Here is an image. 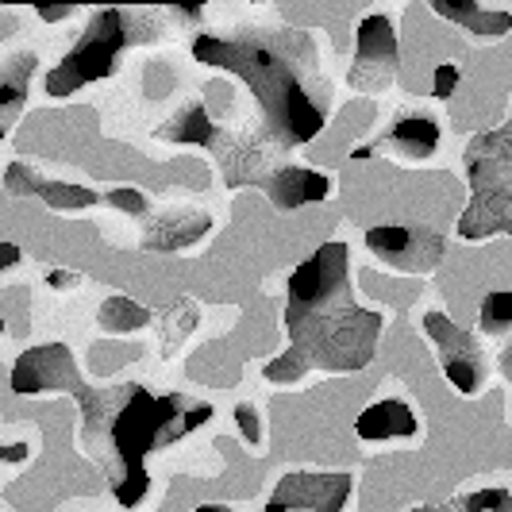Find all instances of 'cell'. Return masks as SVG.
Listing matches in <instances>:
<instances>
[{
	"label": "cell",
	"mask_w": 512,
	"mask_h": 512,
	"mask_svg": "<svg viewBox=\"0 0 512 512\" xmlns=\"http://www.w3.org/2000/svg\"><path fill=\"white\" fill-rule=\"evenodd\" d=\"M12 389L16 393H39V389H74L81 397V409H93L101 393H89L77 382V366L70 347L62 343H47V347H35L24 351L16 370H12Z\"/></svg>",
	"instance_id": "cell-9"
},
{
	"label": "cell",
	"mask_w": 512,
	"mask_h": 512,
	"mask_svg": "<svg viewBox=\"0 0 512 512\" xmlns=\"http://www.w3.org/2000/svg\"><path fill=\"white\" fill-rule=\"evenodd\" d=\"M189 405H193V397H181V393L154 397L143 385H128V397L120 401V409L112 412V424H108V439H112V451H116L112 493L124 509H135L147 497L151 474H147L143 459L151 451L166 447L170 428L178 424V416Z\"/></svg>",
	"instance_id": "cell-3"
},
{
	"label": "cell",
	"mask_w": 512,
	"mask_h": 512,
	"mask_svg": "<svg viewBox=\"0 0 512 512\" xmlns=\"http://www.w3.org/2000/svg\"><path fill=\"white\" fill-rule=\"evenodd\" d=\"M351 501V474H285L270 493V505L282 512H343Z\"/></svg>",
	"instance_id": "cell-11"
},
{
	"label": "cell",
	"mask_w": 512,
	"mask_h": 512,
	"mask_svg": "<svg viewBox=\"0 0 512 512\" xmlns=\"http://www.w3.org/2000/svg\"><path fill=\"white\" fill-rule=\"evenodd\" d=\"M266 193L278 208L293 212V208H305L312 201H324L328 197V178L316 174V170H301V166H282L274 178L266 181Z\"/></svg>",
	"instance_id": "cell-14"
},
{
	"label": "cell",
	"mask_w": 512,
	"mask_h": 512,
	"mask_svg": "<svg viewBox=\"0 0 512 512\" xmlns=\"http://www.w3.org/2000/svg\"><path fill=\"white\" fill-rule=\"evenodd\" d=\"M193 58L212 70L235 74L255 97L262 128L285 151L316 139L324 128V108L312 85L320 89V66L312 39L297 31H251V35H197Z\"/></svg>",
	"instance_id": "cell-1"
},
{
	"label": "cell",
	"mask_w": 512,
	"mask_h": 512,
	"mask_svg": "<svg viewBox=\"0 0 512 512\" xmlns=\"http://www.w3.org/2000/svg\"><path fill=\"white\" fill-rule=\"evenodd\" d=\"M39 16H43V20H70V16H74V8H39Z\"/></svg>",
	"instance_id": "cell-30"
},
{
	"label": "cell",
	"mask_w": 512,
	"mask_h": 512,
	"mask_svg": "<svg viewBox=\"0 0 512 512\" xmlns=\"http://www.w3.org/2000/svg\"><path fill=\"white\" fill-rule=\"evenodd\" d=\"M412 512H466V505H462V497H451V501H443V505H420V509Z\"/></svg>",
	"instance_id": "cell-29"
},
{
	"label": "cell",
	"mask_w": 512,
	"mask_h": 512,
	"mask_svg": "<svg viewBox=\"0 0 512 512\" xmlns=\"http://www.w3.org/2000/svg\"><path fill=\"white\" fill-rule=\"evenodd\" d=\"M397 66H401V43L389 16H362L347 85L355 93H385L397 81Z\"/></svg>",
	"instance_id": "cell-7"
},
{
	"label": "cell",
	"mask_w": 512,
	"mask_h": 512,
	"mask_svg": "<svg viewBox=\"0 0 512 512\" xmlns=\"http://www.w3.org/2000/svg\"><path fill=\"white\" fill-rule=\"evenodd\" d=\"M459 81H462L459 66H455V62H443V66H436V74H432V93H436L439 101H447Z\"/></svg>",
	"instance_id": "cell-26"
},
{
	"label": "cell",
	"mask_w": 512,
	"mask_h": 512,
	"mask_svg": "<svg viewBox=\"0 0 512 512\" xmlns=\"http://www.w3.org/2000/svg\"><path fill=\"white\" fill-rule=\"evenodd\" d=\"M478 324H482V332L497 335V339L512 335V293H489L478 308Z\"/></svg>",
	"instance_id": "cell-21"
},
{
	"label": "cell",
	"mask_w": 512,
	"mask_h": 512,
	"mask_svg": "<svg viewBox=\"0 0 512 512\" xmlns=\"http://www.w3.org/2000/svg\"><path fill=\"white\" fill-rule=\"evenodd\" d=\"M205 147L216 154V162L224 170V181H228L231 189H239V185H262L266 189V181L282 170L278 162H282L285 147L266 128L228 131L216 124Z\"/></svg>",
	"instance_id": "cell-6"
},
{
	"label": "cell",
	"mask_w": 512,
	"mask_h": 512,
	"mask_svg": "<svg viewBox=\"0 0 512 512\" xmlns=\"http://www.w3.org/2000/svg\"><path fill=\"white\" fill-rule=\"evenodd\" d=\"M77 282H81V278L70 274V270H51V274H47V285H51V289H74Z\"/></svg>",
	"instance_id": "cell-28"
},
{
	"label": "cell",
	"mask_w": 512,
	"mask_h": 512,
	"mask_svg": "<svg viewBox=\"0 0 512 512\" xmlns=\"http://www.w3.org/2000/svg\"><path fill=\"white\" fill-rule=\"evenodd\" d=\"M424 332L432 339L439 355V366L447 374V382L459 393H478L486 382V351L470 332H462L455 320H447L443 312H428L424 316Z\"/></svg>",
	"instance_id": "cell-8"
},
{
	"label": "cell",
	"mask_w": 512,
	"mask_h": 512,
	"mask_svg": "<svg viewBox=\"0 0 512 512\" xmlns=\"http://www.w3.org/2000/svg\"><path fill=\"white\" fill-rule=\"evenodd\" d=\"M197 512H231V509H224V505H201Z\"/></svg>",
	"instance_id": "cell-33"
},
{
	"label": "cell",
	"mask_w": 512,
	"mask_h": 512,
	"mask_svg": "<svg viewBox=\"0 0 512 512\" xmlns=\"http://www.w3.org/2000/svg\"><path fill=\"white\" fill-rule=\"evenodd\" d=\"M366 247L382 258V262L405 270V274H428V270H436L439 262H443V251H447V243H443L439 231L397 228V224L370 228L366 231Z\"/></svg>",
	"instance_id": "cell-10"
},
{
	"label": "cell",
	"mask_w": 512,
	"mask_h": 512,
	"mask_svg": "<svg viewBox=\"0 0 512 512\" xmlns=\"http://www.w3.org/2000/svg\"><path fill=\"white\" fill-rule=\"evenodd\" d=\"M470 205L462 208L459 231L466 239L512 235V116L505 128L482 131L466 147Z\"/></svg>",
	"instance_id": "cell-4"
},
{
	"label": "cell",
	"mask_w": 512,
	"mask_h": 512,
	"mask_svg": "<svg viewBox=\"0 0 512 512\" xmlns=\"http://www.w3.org/2000/svg\"><path fill=\"white\" fill-rule=\"evenodd\" d=\"M466 512H512V493L509 489H478L462 497Z\"/></svg>",
	"instance_id": "cell-24"
},
{
	"label": "cell",
	"mask_w": 512,
	"mask_h": 512,
	"mask_svg": "<svg viewBox=\"0 0 512 512\" xmlns=\"http://www.w3.org/2000/svg\"><path fill=\"white\" fill-rule=\"evenodd\" d=\"M108 205L128 212V216H147V212H151L147 197H143L139 189H128V185H124V189H112V193H108Z\"/></svg>",
	"instance_id": "cell-25"
},
{
	"label": "cell",
	"mask_w": 512,
	"mask_h": 512,
	"mask_svg": "<svg viewBox=\"0 0 512 512\" xmlns=\"http://www.w3.org/2000/svg\"><path fill=\"white\" fill-rule=\"evenodd\" d=\"M262 512H282V509H274V505H266V509H262Z\"/></svg>",
	"instance_id": "cell-34"
},
{
	"label": "cell",
	"mask_w": 512,
	"mask_h": 512,
	"mask_svg": "<svg viewBox=\"0 0 512 512\" xmlns=\"http://www.w3.org/2000/svg\"><path fill=\"white\" fill-rule=\"evenodd\" d=\"M97 324L112 335L135 332V328H147L151 324V312L143 305H135L131 297H108L101 305V312H97Z\"/></svg>",
	"instance_id": "cell-19"
},
{
	"label": "cell",
	"mask_w": 512,
	"mask_h": 512,
	"mask_svg": "<svg viewBox=\"0 0 512 512\" xmlns=\"http://www.w3.org/2000/svg\"><path fill=\"white\" fill-rule=\"evenodd\" d=\"M382 143L393 147L401 158H409V162H424V158H432L439 147V124L432 116H420V112L397 116V124L389 128V135H385Z\"/></svg>",
	"instance_id": "cell-15"
},
{
	"label": "cell",
	"mask_w": 512,
	"mask_h": 512,
	"mask_svg": "<svg viewBox=\"0 0 512 512\" xmlns=\"http://www.w3.org/2000/svg\"><path fill=\"white\" fill-rule=\"evenodd\" d=\"M285 332L289 347L301 351L312 370L351 374L374 359L382 316L355 301L347 243H324L293 270L285 297Z\"/></svg>",
	"instance_id": "cell-2"
},
{
	"label": "cell",
	"mask_w": 512,
	"mask_h": 512,
	"mask_svg": "<svg viewBox=\"0 0 512 512\" xmlns=\"http://www.w3.org/2000/svg\"><path fill=\"white\" fill-rule=\"evenodd\" d=\"M4 266H8V270L16 266V247H8V251H4Z\"/></svg>",
	"instance_id": "cell-32"
},
{
	"label": "cell",
	"mask_w": 512,
	"mask_h": 512,
	"mask_svg": "<svg viewBox=\"0 0 512 512\" xmlns=\"http://www.w3.org/2000/svg\"><path fill=\"white\" fill-rule=\"evenodd\" d=\"M235 424L239 432L251 439V443H262V428H258V412L251 405H235Z\"/></svg>",
	"instance_id": "cell-27"
},
{
	"label": "cell",
	"mask_w": 512,
	"mask_h": 512,
	"mask_svg": "<svg viewBox=\"0 0 512 512\" xmlns=\"http://www.w3.org/2000/svg\"><path fill=\"white\" fill-rule=\"evenodd\" d=\"M35 54H16L4 74H0V120H4V131H12L20 108H24V93H27V81L35 74Z\"/></svg>",
	"instance_id": "cell-17"
},
{
	"label": "cell",
	"mask_w": 512,
	"mask_h": 512,
	"mask_svg": "<svg viewBox=\"0 0 512 512\" xmlns=\"http://www.w3.org/2000/svg\"><path fill=\"white\" fill-rule=\"evenodd\" d=\"M212 231V216L208 212H189V208H178V212H162L147 220V231H143V251H158V255H170V251H185L193 247L201 235Z\"/></svg>",
	"instance_id": "cell-12"
},
{
	"label": "cell",
	"mask_w": 512,
	"mask_h": 512,
	"mask_svg": "<svg viewBox=\"0 0 512 512\" xmlns=\"http://www.w3.org/2000/svg\"><path fill=\"white\" fill-rule=\"evenodd\" d=\"M355 432H359L366 443H382V439H412L416 436V412L401 401V397H389V401H378L362 412L355 420Z\"/></svg>",
	"instance_id": "cell-13"
},
{
	"label": "cell",
	"mask_w": 512,
	"mask_h": 512,
	"mask_svg": "<svg viewBox=\"0 0 512 512\" xmlns=\"http://www.w3.org/2000/svg\"><path fill=\"white\" fill-rule=\"evenodd\" d=\"M35 197H39V201H47V208H62V212H77V208L101 205V197H97L93 189H85V185H70V181H43Z\"/></svg>",
	"instance_id": "cell-20"
},
{
	"label": "cell",
	"mask_w": 512,
	"mask_h": 512,
	"mask_svg": "<svg viewBox=\"0 0 512 512\" xmlns=\"http://www.w3.org/2000/svg\"><path fill=\"white\" fill-rule=\"evenodd\" d=\"M305 370H312L305 362V355L301 351H285V355H278V359H270L266 362V378L270 382H278V385H289V382H301L305 378Z\"/></svg>",
	"instance_id": "cell-23"
},
{
	"label": "cell",
	"mask_w": 512,
	"mask_h": 512,
	"mask_svg": "<svg viewBox=\"0 0 512 512\" xmlns=\"http://www.w3.org/2000/svg\"><path fill=\"white\" fill-rule=\"evenodd\" d=\"M432 12L443 16V20L462 24L470 35H478V39H501L505 31H512L509 12H489V8L474 4V0H466V4H447V0H436V4H432Z\"/></svg>",
	"instance_id": "cell-16"
},
{
	"label": "cell",
	"mask_w": 512,
	"mask_h": 512,
	"mask_svg": "<svg viewBox=\"0 0 512 512\" xmlns=\"http://www.w3.org/2000/svg\"><path fill=\"white\" fill-rule=\"evenodd\" d=\"M197 301H174L162 316V339H166V351H174L185 335L197 328Z\"/></svg>",
	"instance_id": "cell-22"
},
{
	"label": "cell",
	"mask_w": 512,
	"mask_h": 512,
	"mask_svg": "<svg viewBox=\"0 0 512 512\" xmlns=\"http://www.w3.org/2000/svg\"><path fill=\"white\" fill-rule=\"evenodd\" d=\"M501 370H505V378H509V385H512V347L501 351Z\"/></svg>",
	"instance_id": "cell-31"
},
{
	"label": "cell",
	"mask_w": 512,
	"mask_h": 512,
	"mask_svg": "<svg viewBox=\"0 0 512 512\" xmlns=\"http://www.w3.org/2000/svg\"><path fill=\"white\" fill-rule=\"evenodd\" d=\"M212 116L205 112V104H185L178 116H170L162 128H158V139H166V143H197V147H205L208 135H212Z\"/></svg>",
	"instance_id": "cell-18"
},
{
	"label": "cell",
	"mask_w": 512,
	"mask_h": 512,
	"mask_svg": "<svg viewBox=\"0 0 512 512\" xmlns=\"http://www.w3.org/2000/svg\"><path fill=\"white\" fill-rule=\"evenodd\" d=\"M124 47H128V16L120 8H101L81 31V39L70 47V54L47 74V97L62 101L77 89L108 77L116 70V58Z\"/></svg>",
	"instance_id": "cell-5"
}]
</instances>
